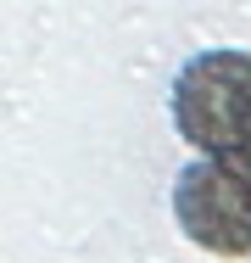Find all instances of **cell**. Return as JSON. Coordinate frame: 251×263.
<instances>
[{"mask_svg":"<svg viewBox=\"0 0 251 263\" xmlns=\"http://www.w3.org/2000/svg\"><path fill=\"white\" fill-rule=\"evenodd\" d=\"M173 123L196 152L246 157L251 152V56L201 51L173 79Z\"/></svg>","mask_w":251,"mask_h":263,"instance_id":"6da1fadb","label":"cell"},{"mask_svg":"<svg viewBox=\"0 0 251 263\" xmlns=\"http://www.w3.org/2000/svg\"><path fill=\"white\" fill-rule=\"evenodd\" d=\"M173 213H179V230L201 252L246 258L251 252V162L201 152V162H190L173 185Z\"/></svg>","mask_w":251,"mask_h":263,"instance_id":"7a4b0ae2","label":"cell"},{"mask_svg":"<svg viewBox=\"0 0 251 263\" xmlns=\"http://www.w3.org/2000/svg\"><path fill=\"white\" fill-rule=\"evenodd\" d=\"M246 162H251V152H246Z\"/></svg>","mask_w":251,"mask_h":263,"instance_id":"3957f363","label":"cell"}]
</instances>
